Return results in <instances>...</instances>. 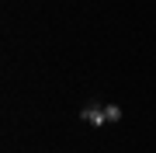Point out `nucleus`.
<instances>
[{"label": "nucleus", "instance_id": "2", "mask_svg": "<svg viewBox=\"0 0 156 153\" xmlns=\"http://www.w3.org/2000/svg\"><path fill=\"white\" fill-rule=\"evenodd\" d=\"M104 118L108 122H118V118H122V108H118V104H104Z\"/></svg>", "mask_w": 156, "mask_h": 153}, {"label": "nucleus", "instance_id": "1", "mask_svg": "<svg viewBox=\"0 0 156 153\" xmlns=\"http://www.w3.org/2000/svg\"><path fill=\"white\" fill-rule=\"evenodd\" d=\"M80 118H83V122H90V125H104V122H108V118H104V104H97V101L83 104V111H80Z\"/></svg>", "mask_w": 156, "mask_h": 153}]
</instances>
